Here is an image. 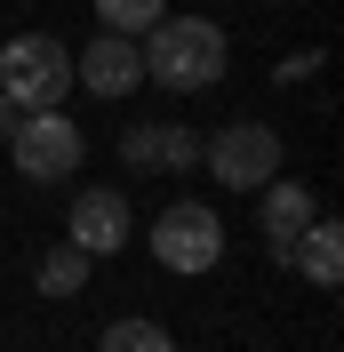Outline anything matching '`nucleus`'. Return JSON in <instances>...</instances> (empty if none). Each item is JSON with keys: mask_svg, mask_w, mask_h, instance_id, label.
I'll return each mask as SVG.
<instances>
[{"mask_svg": "<svg viewBox=\"0 0 344 352\" xmlns=\"http://www.w3.org/2000/svg\"><path fill=\"white\" fill-rule=\"evenodd\" d=\"M88 264H96V256L65 241V248H48V256H41L32 280H41V296H80V288H88Z\"/></svg>", "mask_w": 344, "mask_h": 352, "instance_id": "9b49d317", "label": "nucleus"}, {"mask_svg": "<svg viewBox=\"0 0 344 352\" xmlns=\"http://www.w3.org/2000/svg\"><path fill=\"white\" fill-rule=\"evenodd\" d=\"M80 153H88V136L65 120V104H56V112H24L17 129H8V160H17V176H32V184L72 176Z\"/></svg>", "mask_w": 344, "mask_h": 352, "instance_id": "20e7f679", "label": "nucleus"}, {"mask_svg": "<svg viewBox=\"0 0 344 352\" xmlns=\"http://www.w3.org/2000/svg\"><path fill=\"white\" fill-rule=\"evenodd\" d=\"M280 264H288V272H304L312 288H336V280H344V232H336L328 217H312L297 241H288V256H280Z\"/></svg>", "mask_w": 344, "mask_h": 352, "instance_id": "1a4fd4ad", "label": "nucleus"}, {"mask_svg": "<svg viewBox=\"0 0 344 352\" xmlns=\"http://www.w3.org/2000/svg\"><path fill=\"white\" fill-rule=\"evenodd\" d=\"M129 232H136V217H129V200H120V192L96 184V192L72 200V248H88V256H120Z\"/></svg>", "mask_w": 344, "mask_h": 352, "instance_id": "0eeeda50", "label": "nucleus"}, {"mask_svg": "<svg viewBox=\"0 0 344 352\" xmlns=\"http://www.w3.org/2000/svg\"><path fill=\"white\" fill-rule=\"evenodd\" d=\"M257 192H264V208H257V217H264V241H272V256H288V241L321 217V200L304 192V184H280V176H272V184H257Z\"/></svg>", "mask_w": 344, "mask_h": 352, "instance_id": "9d476101", "label": "nucleus"}, {"mask_svg": "<svg viewBox=\"0 0 344 352\" xmlns=\"http://www.w3.org/2000/svg\"><path fill=\"white\" fill-rule=\"evenodd\" d=\"M160 16H169V0H96V24H105V32H120V41L152 32Z\"/></svg>", "mask_w": 344, "mask_h": 352, "instance_id": "ddd939ff", "label": "nucleus"}, {"mask_svg": "<svg viewBox=\"0 0 344 352\" xmlns=\"http://www.w3.org/2000/svg\"><path fill=\"white\" fill-rule=\"evenodd\" d=\"M72 88H88V96H129V88H144V48L120 41V32H96L72 56Z\"/></svg>", "mask_w": 344, "mask_h": 352, "instance_id": "423d86ee", "label": "nucleus"}, {"mask_svg": "<svg viewBox=\"0 0 344 352\" xmlns=\"http://www.w3.org/2000/svg\"><path fill=\"white\" fill-rule=\"evenodd\" d=\"M152 256H160V272H216V256H224V217H216L208 200H169V208L152 217Z\"/></svg>", "mask_w": 344, "mask_h": 352, "instance_id": "7ed1b4c3", "label": "nucleus"}, {"mask_svg": "<svg viewBox=\"0 0 344 352\" xmlns=\"http://www.w3.org/2000/svg\"><path fill=\"white\" fill-rule=\"evenodd\" d=\"M96 352H176V336L160 320H112V329H96Z\"/></svg>", "mask_w": 344, "mask_h": 352, "instance_id": "f8f14e48", "label": "nucleus"}, {"mask_svg": "<svg viewBox=\"0 0 344 352\" xmlns=\"http://www.w3.org/2000/svg\"><path fill=\"white\" fill-rule=\"evenodd\" d=\"M17 120H24V112L8 104V96H0V144H8V129H17Z\"/></svg>", "mask_w": 344, "mask_h": 352, "instance_id": "4468645a", "label": "nucleus"}, {"mask_svg": "<svg viewBox=\"0 0 344 352\" xmlns=\"http://www.w3.org/2000/svg\"><path fill=\"white\" fill-rule=\"evenodd\" d=\"M200 160H208L216 184L257 192V184H272V176H280V136L264 129V120H224V129L200 144Z\"/></svg>", "mask_w": 344, "mask_h": 352, "instance_id": "39448f33", "label": "nucleus"}, {"mask_svg": "<svg viewBox=\"0 0 344 352\" xmlns=\"http://www.w3.org/2000/svg\"><path fill=\"white\" fill-rule=\"evenodd\" d=\"M0 96L17 112H56L72 96V48L48 32H17L0 48Z\"/></svg>", "mask_w": 344, "mask_h": 352, "instance_id": "f03ea898", "label": "nucleus"}, {"mask_svg": "<svg viewBox=\"0 0 344 352\" xmlns=\"http://www.w3.org/2000/svg\"><path fill=\"white\" fill-rule=\"evenodd\" d=\"M120 160H129V168H193V160H200V136L176 129V120H152V129H129V136H120Z\"/></svg>", "mask_w": 344, "mask_h": 352, "instance_id": "6e6552de", "label": "nucleus"}, {"mask_svg": "<svg viewBox=\"0 0 344 352\" xmlns=\"http://www.w3.org/2000/svg\"><path fill=\"white\" fill-rule=\"evenodd\" d=\"M224 24L216 16H160L144 32V80L176 88V96H200V88L224 80Z\"/></svg>", "mask_w": 344, "mask_h": 352, "instance_id": "f257e3e1", "label": "nucleus"}]
</instances>
